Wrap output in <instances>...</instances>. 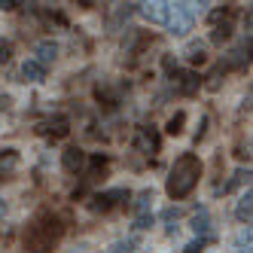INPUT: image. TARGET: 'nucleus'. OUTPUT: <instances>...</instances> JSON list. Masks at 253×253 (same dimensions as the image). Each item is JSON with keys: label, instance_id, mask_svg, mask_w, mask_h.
<instances>
[{"label": "nucleus", "instance_id": "1", "mask_svg": "<svg viewBox=\"0 0 253 253\" xmlns=\"http://www.w3.org/2000/svg\"><path fill=\"white\" fill-rule=\"evenodd\" d=\"M198 177H202V159L195 153H183L174 159L171 165V174H168V195L174 202H183V198L198 186Z\"/></svg>", "mask_w": 253, "mask_h": 253}, {"label": "nucleus", "instance_id": "2", "mask_svg": "<svg viewBox=\"0 0 253 253\" xmlns=\"http://www.w3.org/2000/svg\"><path fill=\"white\" fill-rule=\"evenodd\" d=\"M61 238H64V223L52 213H40L25 232V247L31 253H49Z\"/></svg>", "mask_w": 253, "mask_h": 253}, {"label": "nucleus", "instance_id": "3", "mask_svg": "<svg viewBox=\"0 0 253 253\" xmlns=\"http://www.w3.org/2000/svg\"><path fill=\"white\" fill-rule=\"evenodd\" d=\"M165 25L171 28V34L183 37V34L192 28V9H189V3H168V19H165Z\"/></svg>", "mask_w": 253, "mask_h": 253}, {"label": "nucleus", "instance_id": "4", "mask_svg": "<svg viewBox=\"0 0 253 253\" xmlns=\"http://www.w3.org/2000/svg\"><path fill=\"white\" fill-rule=\"evenodd\" d=\"M128 198V189H110V192H98L95 198H92V208L95 211H110V208H116L119 202H125Z\"/></svg>", "mask_w": 253, "mask_h": 253}, {"label": "nucleus", "instance_id": "5", "mask_svg": "<svg viewBox=\"0 0 253 253\" xmlns=\"http://www.w3.org/2000/svg\"><path fill=\"white\" fill-rule=\"evenodd\" d=\"M61 165H64L67 174H80V171L85 168V153H83L80 147H67V150L61 153Z\"/></svg>", "mask_w": 253, "mask_h": 253}, {"label": "nucleus", "instance_id": "6", "mask_svg": "<svg viewBox=\"0 0 253 253\" xmlns=\"http://www.w3.org/2000/svg\"><path fill=\"white\" fill-rule=\"evenodd\" d=\"M34 55H37L34 61H37V64L46 70L52 61L58 58V43H52V40H43V43H37V49H34Z\"/></svg>", "mask_w": 253, "mask_h": 253}, {"label": "nucleus", "instance_id": "7", "mask_svg": "<svg viewBox=\"0 0 253 253\" xmlns=\"http://www.w3.org/2000/svg\"><path fill=\"white\" fill-rule=\"evenodd\" d=\"M134 143H137V150H143V153H159V134L153 128H140Z\"/></svg>", "mask_w": 253, "mask_h": 253}, {"label": "nucleus", "instance_id": "8", "mask_svg": "<svg viewBox=\"0 0 253 253\" xmlns=\"http://www.w3.org/2000/svg\"><path fill=\"white\" fill-rule=\"evenodd\" d=\"M137 6H140V12L147 15L150 22L165 25V19H168V3H137Z\"/></svg>", "mask_w": 253, "mask_h": 253}, {"label": "nucleus", "instance_id": "9", "mask_svg": "<svg viewBox=\"0 0 253 253\" xmlns=\"http://www.w3.org/2000/svg\"><path fill=\"white\" fill-rule=\"evenodd\" d=\"M250 61V43L244 46V49H235V52H229V55L223 58V64H220V70H226V67H244Z\"/></svg>", "mask_w": 253, "mask_h": 253}, {"label": "nucleus", "instance_id": "10", "mask_svg": "<svg viewBox=\"0 0 253 253\" xmlns=\"http://www.w3.org/2000/svg\"><path fill=\"white\" fill-rule=\"evenodd\" d=\"M22 77H25V83H43V80H46V70L31 58V61L22 64Z\"/></svg>", "mask_w": 253, "mask_h": 253}, {"label": "nucleus", "instance_id": "11", "mask_svg": "<svg viewBox=\"0 0 253 253\" xmlns=\"http://www.w3.org/2000/svg\"><path fill=\"white\" fill-rule=\"evenodd\" d=\"M253 192L247 189L241 198H238V208H235V216H238V223H250V213H253Z\"/></svg>", "mask_w": 253, "mask_h": 253}, {"label": "nucleus", "instance_id": "12", "mask_svg": "<svg viewBox=\"0 0 253 253\" xmlns=\"http://www.w3.org/2000/svg\"><path fill=\"white\" fill-rule=\"evenodd\" d=\"M43 131L52 134V137H64V134L70 131V122H67L64 116H55V119H49V122L43 125Z\"/></svg>", "mask_w": 253, "mask_h": 253}, {"label": "nucleus", "instance_id": "13", "mask_svg": "<svg viewBox=\"0 0 253 253\" xmlns=\"http://www.w3.org/2000/svg\"><path fill=\"white\" fill-rule=\"evenodd\" d=\"M15 168H19V153H15V150H3V153H0V174H9Z\"/></svg>", "mask_w": 253, "mask_h": 253}, {"label": "nucleus", "instance_id": "14", "mask_svg": "<svg viewBox=\"0 0 253 253\" xmlns=\"http://www.w3.org/2000/svg\"><path fill=\"white\" fill-rule=\"evenodd\" d=\"M198 83H202V80H198V77L192 74V70H186V74H180V88H183L186 95H192V92H195V88H198Z\"/></svg>", "mask_w": 253, "mask_h": 253}, {"label": "nucleus", "instance_id": "15", "mask_svg": "<svg viewBox=\"0 0 253 253\" xmlns=\"http://www.w3.org/2000/svg\"><path fill=\"white\" fill-rule=\"evenodd\" d=\"M211 37L216 40V43H223V40H229L232 37V22L226 19V22H216V28H213V34Z\"/></svg>", "mask_w": 253, "mask_h": 253}, {"label": "nucleus", "instance_id": "16", "mask_svg": "<svg viewBox=\"0 0 253 253\" xmlns=\"http://www.w3.org/2000/svg\"><path fill=\"white\" fill-rule=\"evenodd\" d=\"M186 55H189V61H195V64H202V61H205V43H198V40H192V43L186 46Z\"/></svg>", "mask_w": 253, "mask_h": 253}, {"label": "nucleus", "instance_id": "17", "mask_svg": "<svg viewBox=\"0 0 253 253\" xmlns=\"http://www.w3.org/2000/svg\"><path fill=\"white\" fill-rule=\"evenodd\" d=\"M150 205H153V192H150V189H143V192L137 195V205H134V211H137L140 216H147V211H150Z\"/></svg>", "mask_w": 253, "mask_h": 253}, {"label": "nucleus", "instance_id": "18", "mask_svg": "<svg viewBox=\"0 0 253 253\" xmlns=\"http://www.w3.org/2000/svg\"><path fill=\"white\" fill-rule=\"evenodd\" d=\"M183 122H186V113H177V116H171L168 119V134H180V131H183Z\"/></svg>", "mask_w": 253, "mask_h": 253}, {"label": "nucleus", "instance_id": "19", "mask_svg": "<svg viewBox=\"0 0 253 253\" xmlns=\"http://www.w3.org/2000/svg\"><path fill=\"white\" fill-rule=\"evenodd\" d=\"M192 229H195V232H208V211H198V213L192 216Z\"/></svg>", "mask_w": 253, "mask_h": 253}, {"label": "nucleus", "instance_id": "20", "mask_svg": "<svg viewBox=\"0 0 253 253\" xmlns=\"http://www.w3.org/2000/svg\"><path fill=\"white\" fill-rule=\"evenodd\" d=\"M247 177H250V171H238V174H235V177L229 180V183H226L223 189L229 192V189H235V186H241V183H244V180H247Z\"/></svg>", "mask_w": 253, "mask_h": 253}, {"label": "nucleus", "instance_id": "21", "mask_svg": "<svg viewBox=\"0 0 253 253\" xmlns=\"http://www.w3.org/2000/svg\"><path fill=\"white\" fill-rule=\"evenodd\" d=\"M12 58V43L9 40H0V64H6Z\"/></svg>", "mask_w": 253, "mask_h": 253}, {"label": "nucleus", "instance_id": "22", "mask_svg": "<svg viewBox=\"0 0 253 253\" xmlns=\"http://www.w3.org/2000/svg\"><path fill=\"white\" fill-rule=\"evenodd\" d=\"M205 244H208L205 238H198V241H189V244H186V253H202V250H205Z\"/></svg>", "mask_w": 253, "mask_h": 253}, {"label": "nucleus", "instance_id": "23", "mask_svg": "<svg viewBox=\"0 0 253 253\" xmlns=\"http://www.w3.org/2000/svg\"><path fill=\"white\" fill-rule=\"evenodd\" d=\"M177 216H180V208H168L165 211V220H177Z\"/></svg>", "mask_w": 253, "mask_h": 253}, {"label": "nucleus", "instance_id": "24", "mask_svg": "<svg viewBox=\"0 0 253 253\" xmlns=\"http://www.w3.org/2000/svg\"><path fill=\"white\" fill-rule=\"evenodd\" d=\"M19 3H15V0H0V9H15Z\"/></svg>", "mask_w": 253, "mask_h": 253}]
</instances>
